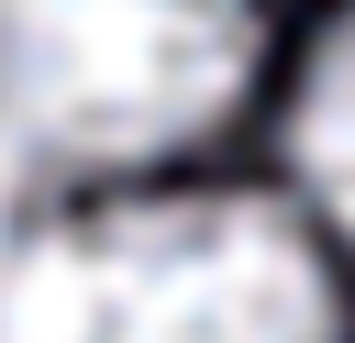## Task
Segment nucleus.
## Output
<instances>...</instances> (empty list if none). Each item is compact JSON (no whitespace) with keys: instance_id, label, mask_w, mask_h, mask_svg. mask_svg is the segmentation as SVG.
Instances as JSON below:
<instances>
[{"instance_id":"1","label":"nucleus","mask_w":355,"mask_h":343,"mask_svg":"<svg viewBox=\"0 0 355 343\" xmlns=\"http://www.w3.org/2000/svg\"><path fill=\"white\" fill-rule=\"evenodd\" d=\"M255 0H0V144L100 177L200 144L255 77Z\"/></svg>"},{"instance_id":"4","label":"nucleus","mask_w":355,"mask_h":343,"mask_svg":"<svg viewBox=\"0 0 355 343\" xmlns=\"http://www.w3.org/2000/svg\"><path fill=\"white\" fill-rule=\"evenodd\" d=\"M288 166H300V188L322 199V221L355 243V11L322 33V55H311V77H300Z\"/></svg>"},{"instance_id":"2","label":"nucleus","mask_w":355,"mask_h":343,"mask_svg":"<svg viewBox=\"0 0 355 343\" xmlns=\"http://www.w3.org/2000/svg\"><path fill=\"white\" fill-rule=\"evenodd\" d=\"M55 343H344V310L288 210L133 199L78 232Z\"/></svg>"},{"instance_id":"3","label":"nucleus","mask_w":355,"mask_h":343,"mask_svg":"<svg viewBox=\"0 0 355 343\" xmlns=\"http://www.w3.org/2000/svg\"><path fill=\"white\" fill-rule=\"evenodd\" d=\"M67 254L78 232L44 199V166L0 144V343H55L67 332Z\"/></svg>"}]
</instances>
